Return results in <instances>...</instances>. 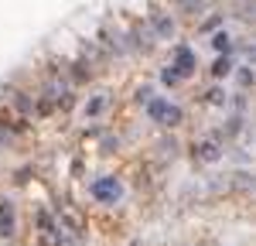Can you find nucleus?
<instances>
[{"label":"nucleus","mask_w":256,"mask_h":246,"mask_svg":"<svg viewBox=\"0 0 256 246\" xmlns=\"http://www.w3.org/2000/svg\"><path fill=\"white\" fill-rule=\"evenodd\" d=\"M147 116H150V120H158V123L174 126V123H181V110L171 106L168 100H147Z\"/></svg>","instance_id":"obj_1"},{"label":"nucleus","mask_w":256,"mask_h":246,"mask_svg":"<svg viewBox=\"0 0 256 246\" xmlns=\"http://www.w3.org/2000/svg\"><path fill=\"white\" fill-rule=\"evenodd\" d=\"M92 198L113 205L120 198V182L116 178H99V182H92Z\"/></svg>","instance_id":"obj_2"},{"label":"nucleus","mask_w":256,"mask_h":246,"mask_svg":"<svg viewBox=\"0 0 256 246\" xmlns=\"http://www.w3.org/2000/svg\"><path fill=\"white\" fill-rule=\"evenodd\" d=\"M14 236V208L10 202H0V240H10Z\"/></svg>","instance_id":"obj_3"},{"label":"nucleus","mask_w":256,"mask_h":246,"mask_svg":"<svg viewBox=\"0 0 256 246\" xmlns=\"http://www.w3.org/2000/svg\"><path fill=\"white\" fill-rule=\"evenodd\" d=\"M171 68H174L178 76H188V72L195 68V55H192L188 48H178V55H174V65H171Z\"/></svg>","instance_id":"obj_4"},{"label":"nucleus","mask_w":256,"mask_h":246,"mask_svg":"<svg viewBox=\"0 0 256 246\" xmlns=\"http://www.w3.org/2000/svg\"><path fill=\"white\" fill-rule=\"evenodd\" d=\"M154 31H158L160 38H171V34H174V20L164 18V14H158V18H154Z\"/></svg>","instance_id":"obj_5"},{"label":"nucleus","mask_w":256,"mask_h":246,"mask_svg":"<svg viewBox=\"0 0 256 246\" xmlns=\"http://www.w3.org/2000/svg\"><path fill=\"white\" fill-rule=\"evenodd\" d=\"M174 4L184 10V14H198V10H205V7H208V0H174Z\"/></svg>","instance_id":"obj_6"},{"label":"nucleus","mask_w":256,"mask_h":246,"mask_svg":"<svg viewBox=\"0 0 256 246\" xmlns=\"http://www.w3.org/2000/svg\"><path fill=\"white\" fill-rule=\"evenodd\" d=\"M198 158H202V161H218V158H222V154H218V147L216 144H202V147H198Z\"/></svg>","instance_id":"obj_7"},{"label":"nucleus","mask_w":256,"mask_h":246,"mask_svg":"<svg viewBox=\"0 0 256 246\" xmlns=\"http://www.w3.org/2000/svg\"><path fill=\"white\" fill-rule=\"evenodd\" d=\"M229 72H232V62H229V58H218L216 65H212V76H216V79H222V76H229Z\"/></svg>","instance_id":"obj_8"},{"label":"nucleus","mask_w":256,"mask_h":246,"mask_svg":"<svg viewBox=\"0 0 256 246\" xmlns=\"http://www.w3.org/2000/svg\"><path fill=\"white\" fill-rule=\"evenodd\" d=\"M212 48H216V52H229V48H232L229 34H216V38H212Z\"/></svg>","instance_id":"obj_9"},{"label":"nucleus","mask_w":256,"mask_h":246,"mask_svg":"<svg viewBox=\"0 0 256 246\" xmlns=\"http://www.w3.org/2000/svg\"><path fill=\"white\" fill-rule=\"evenodd\" d=\"M102 106H106V100H102V96H96V100L86 106V116H96V113H102Z\"/></svg>","instance_id":"obj_10"},{"label":"nucleus","mask_w":256,"mask_h":246,"mask_svg":"<svg viewBox=\"0 0 256 246\" xmlns=\"http://www.w3.org/2000/svg\"><path fill=\"white\" fill-rule=\"evenodd\" d=\"M160 79L168 82V86H174V82H178V79H181V76H178L174 68H164V72H160Z\"/></svg>","instance_id":"obj_11"},{"label":"nucleus","mask_w":256,"mask_h":246,"mask_svg":"<svg viewBox=\"0 0 256 246\" xmlns=\"http://www.w3.org/2000/svg\"><path fill=\"white\" fill-rule=\"evenodd\" d=\"M208 102L222 106V102H226V92H222V89H212V92H208Z\"/></svg>","instance_id":"obj_12"},{"label":"nucleus","mask_w":256,"mask_h":246,"mask_svg":"<svg viewBox=\"0 0 256 246\" xmlns=\"http://www.w3.org/2000/svg\"><path fill=\"white\" fill-rule=\"evenodd\" d=\"M58 243H62V236H52V232L41 236V246H58Z\"/></svg>","instance_id":"obj_13"},{"label":"nucleus","mask_w":256,"mask_h":246,"mask_svg":"<svg viewBox=\"0 0 256 246\" xmlns=\"http://www.w3.org/2000/svg\"><path fill=\"white\" fill-rule=\"evenodd\" d=\"M239 82H242V86H250V82H253V72H250V68H242V72H239Z\"/></svg>","instance_id":"obj_14"}]
</instances>
